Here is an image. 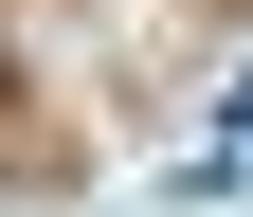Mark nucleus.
<instances>
[{
    "label": "nucleus",
    "mask_w": 253,
    "mask_h": 217,
    "mask_svg": "<svg viewBox=\"0 0 253 217\" xmlns=\"http://www.w3.org/2000/svg\"><path fill=\"white\" fill-rule=\"evenodd\" d=\"M181 199H253V73L217 90V127H199V163H181Z\"/></svg>",
    "instance_id": "1"
}]
</instances>
